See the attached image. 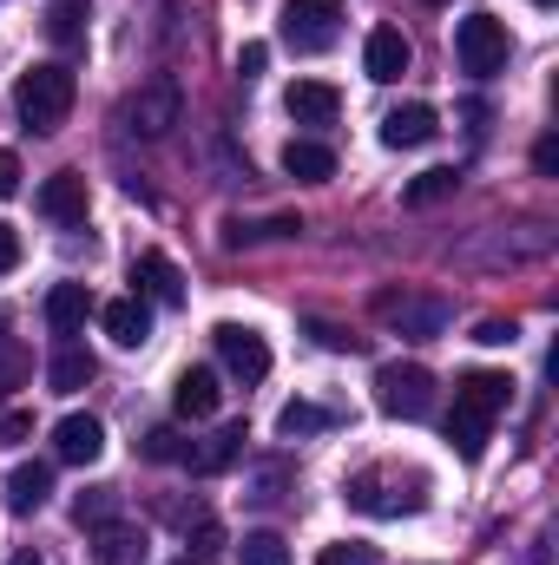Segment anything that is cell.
I'll list each match as a JSON object with an SVG mask.
<instances>
[{"label": "cell", "mask_w": 559, "mask_h": 565, "mask_svg": "<svg viewBox=\"0 0 559 565\" xmlns=\"http://www.w3.org/2000/svg\"><path fill=\"white\" fill-rule=\"evenodd\" d=\"M507 402H514V382H507V375L474 369V375H461V382H454L447 440H454V454H461V460H481V454H487V427H494V415H500Z\"/></svg>", "instance_id": "obj_1"}, {"label": "cell", "mask_w": 559, "mask_h": 565, "mask_svg": "<svg viewBox=\"0 0 559 565\" xmlns=\"http://www.w3.org/2000/svg\"><path fill=\"white\" fill-rule=\"evenodd\" d=\"M73 99H80V79H73V66H60V60L27 66L20 86H13V113L27 119V132H60L66 113H73Z\"/></svg>", "instance_id": "obj_2"}, {"label": "cell", "mask_w": 559, "mask_h": 565, "mask_svg": "<svg viewBox=\"0 0 559 565\" xmlns=\"http://www.w3.org/2000/svg\"><path fill=\"white\" fill-rule=\"evenodd\" d=\"M376 408L395 422H428L434 415V375L421 362H389L376 369Z\"/></svg>", "instance_id": "obj_3"}, {"label": "cell", "mask_w": 559, "mask_h": 565, "mask_svg": "<svg viewBox=\"0 0 559 565\" xmlns=\"http://www.w3.org/2000/svg\"><path fill=\"white\" fill-rule=\"evenodd\" d=\"M507 53H514L507 20H494V13H467V20L454 26V60H461V73L494 79V73L507 66Z\"/></svg>", "instance_id": "obj_4"}, {"label": "cell", "mask_w": 559, "mask_h": 565, "mask_svg": "<svg viewBox=\"0 0 559 565\" xmlns=\"http://www.w3.org/2000/svg\"><path fill=\"white\" fill-rule=\"evenodd\" d=\"M336 20H342V7L336 0H283V46H296V53H329L336 46Z\"/></svg>", "instance_id": "obj_5"}, {"label": "cell", "mask_w": 559, "mask_h": 565, "mask_svg": "<svg viewBox=\"0 0 559 565\" xmlns=\"http://www.w3.org/2000/svg\"><path fill=\"white\" fill-rule=\"evenodd\" d=\"M349 507H356V513H376V520H402V513H421V507H428V493H421V480L402 493V480H395V473L369 467V473H356V480H349Z\"/></svg>", "instance_id": "obj_6"}, {"label": "cell", "mask_w": 559, "mask_h": 565, "mask_svg": "<svg viewBox=\"0 0 559 565\" xmlns=\"http://www.w3.org/2000/svg\"><path fill=\"white\" fill-rule=\"evenodd\" d=\"M376 316L389 322V329H402V335H415V342H428V335H441L447 329V296H415V289H389V296H376Z\"/></svg>", "instance_id": "obj_7"}, {"label": "cell", "mask_w": 559, "mask_h": 565, "mask_svg": "<svg viewBox=\"0 0 559 565\" xmlns=\"http://www.w3.org/2000/svg\"><path fill=\"white\" fill-rule=\"evenodd\" d=\"M119 119H126L139 139H165V132L184 119V99H178V86H171V79H145L139 93L119 106Z\"/></svg>", "instance_id": "obj_8"}, {"label": "cell", "mask_w": 559, "mask_h": 565, "mask_svg": "<svg viewBox=\"0 0 559 565\" xmlns=\"http://www.w3.org/2000/svg\"><path fill=\"white\" fill-rule=\"evenodd\" d=\"M211 342H218V355H224V369H231L238 382H264V375H271V342H264L251 322H218Z\"/></svg>", "instance_id": "obj_9"}, {"label": "cell", "mask_w": 559, "mask_h": 565, "mask_svg": "<svg viewBox=\"0 0 559 565\" xmlns=\"http://www.w3.org/2000/svg\"><path fill=\"white\" fill-rule=\"evenodd\" d=\"M409 60H415V46L402 40V26H376V33L362 40V66H369L376 86H395V79L409 73Z\"/></svg>", "instance_id": "obj_10"}, {"label": "cell", "mask_w": 559, "mask_h": 565, "mask_svg": "<svg viewBox=\"0 0 559 565\" xmlns=\"http://www.w3.org/2000/svg\"><path fill=\"white\" fill-rule=\"evenodd\" d=\"M133 296L178 309V302H184V277H178V264H171L165 250H139V264H133Z\"/></svg>", "instance_id": "obj_11"}, {"label": "cell", "mask_w": 559, "mask_h": 565, "mask_svg": "<svg viewBox=\"0 0 559 565\" xmlns=\"http://www.w3.org/2000/svg\"><path fill=\"white\" fill-rule=\"evenodd\" d=\"M283 113H289L296 126H336V113H342V93H336L329 79H296V86L283 93Z\"/></svg>", "instance_id": "obj_12"}, {"label": "cell", "mask_w": 559, "mask_h": 565, "mask_svg": "<svg viewBox=\"0 0 559 565\" xmlns=\"http://www.w3.org/2000/svg\"><path fill=\"white\" fill-rule=\"evenodd\" d=\"M434 132H441V119H434V106H421V99L382 113V145H389V151H421Z\"/></svg>", "instance_id": "obj_13"}, {"label": "cell", "mask_w": 559, "mask_h": 565, "mask_svg": "<svg viewBox=\"0 0 559 565\" xmlns=\"http://www.w3.org/2000/svg\"><path fill=\"white\" fill-rule=\"evenodd\" d=\"M238 460H244V427H218L211 440L184 447V467H191L198 480H218V473H231Z\"/></svg>", "instance_id": "obj_14"}, {"label": "cell", "mask_w": 559, "mask_h": 565, "mask_svg": "<svg viewBox=\"0 0 559 565\" xmlns=\"http://www.w3.org/2000/svg\"><path fill=\"white\" fill-rule=\"evenodd\" d=\"M53 454L73 460V467H93V460L106 454V427H99V415H66V422L53 427Z\"/></svg>", "instance_id": "obj_15"}, {"label": "cell", "mask_w": 559, "mask_h": 565, "mask_svg": "<svg viewBox=\"0 0 559 565\" xmlns=\"http://www.w3.org/2000/svg\"><path fill=\"white\" fill-rule=\"evenodd\" d=\"M99 322H106V335H113L119 349H145V342H151V309H145V296H113V302H99Z\"/></svg>", "instance_id": "obj_16"}, {"label": "cell", "mask_w": 559, "mask_h": 565, "mask_svg": "<svg viewBox=\"0 0 559 565\" xmlns=\"http://www.w3.org/2000/svg\"><path fill=\"white\" fill-rule=\"evenodd\" d=\"M40 217L53 224H86V178L80 171H53L40 184Z\"/></svg>", "instance_id": "obj_17"}, {"label": "cell", "mask_w": 559, "mask_h": 565, "mask_svg": "<svg viewBox=\"0 0 559 565\" xmlns=\"http://www.w3.org/2000/svg\"><path fill=\"white\" fill-rule=\"evenodd\" d=\"M218 402H224V388H218V375H211V369H184V375H178V388H171V408H178L184 422H211V415H218Z\"/></svg>", "instance_id": "obj_18"}, {"label": "cell", "mask_w": 559, "mask_h": 565, "mask_svg": "<svg viewBox=\"0 0 559 565\" xmlns=\"http://www.w3.org/2000/svg\"><path fill=\"white\" fill-rule=\"evenodd\" d=\"M86 316H99V302H93L86 282H53V289H46V322H53L60 335L86 329Z\"/></svg>", "instance_id": "obj_19"}, {"label": "cell", "mask_w": 559, "mask_h": 565, "mask_svg": "<svg viewBox=\"0 0 559 565\" xmlns=\"http://www.w3.org/2000/svg\"><path fill=\"white\" fill-rule=\"evenodd\" d=\"M46 493H53V467H46V460H20V467L7 473V507H13V513H40Z\"/></svg>", "instance_id": "obj_20"}, {"label": "cell", "mask_w": 559, "mask_h": 565, "mask_svg": "<svg viewBox=\"0 0 559 565\" xmlns=\"http://www.w3.org/2000/svg\"><path fill=\"white\" fill-rule=\"evenodd\" d=\"M303 231V217L296 211H277V217H231L224 224V250H244V244H277V237H296Z\"/></svg>", "instance_id": "obj_21"}, {"label": "cell", "mask_w": 559, "mask_h": 565, "mask_svg": "<svg viewBox=\"0 0 559 565\" xmlns=\"http://www.w3.org/2000/svg\"><path fill=\"white\" fill-rule=\"evenodd\" d=\"M283 171L303 178V184H323V178H336V151L323 139H289L283 145Z\"/></svg>", "instance_id": "obj_22"}, {"label": "cell", "mask_w": 559, "mask_h": 565, "mask_svg": "<svg viewBox=\"0 0 559 565\" xmlns=\"http://www.w3.org/2000/svg\"><path fill=\"white\" fill-rule=\"evenodd\" d=\"M93 375H99V362H93V355H86L80 342H66V349H60V355L46 362V382H53V395H80V388H86Z\"/></svg>", "instance_id": "obj_23"}, {"label": "cell", "mask_w": 559, "mask_h": 565, "mask_svg": "<svg viewBox=\"0 0 559 565\" xmlns=\"http://www.w3.org/2000/svg\"><path fill=\"white\" fill-rule=\"evenodd\" d=\"M93 565H145V533L139 526H99V546H93Z\"/></svg>", "instance_id": "obj_24"}, {"label": "cell", "mask_w": 559, "mask_h": 565, "mask_svg": "<svg viewBox=\"0 0 559 565\" xmlns=\"http://www.w3.org/2000/svg\"><path fill=\"white\" fill-rule=\"evenodd\" d=\"M454 191H461V171H454V164H434V171H421V178L402 184V204L428 211V204H441V198H454Z\"/></svg>", "instance_id": "obj_25"}, {"label": "cell", "mask_w": 559, "mask_h": 565, "mask_svg": "<svg viewBox=\"0 0 559 565\" xmlns=\"http://www.w3.org/2000/svg\"><path fill=\"white\" fill-rule=\"evenodd\" d=\"M113 520H119V487H86V493L73 500V526L99 533V526H113Z\"/></svg>", "instance_id": "obj_26"}, {"label": "cell", "mask_w": 559, "mask_h": 565, "mask_svg": "<svg viewBox=\"0 0 559 565\" xmlns=\"http://www.w3.org/2000/svg\"><path fill=\"white\" fill-rule=\"evenodd\" d=\"M46 40L53 46H80L86 40V0H53L46 7Z\"/></svg>", "instance_id": "obj_27"}, {"label": "cell", "mask_w": 559, "mask_h": 565, "mask_svg": "<svg viewBox=\"0 0 559 565\" xmlns=\"http://www.w3.org/2000/svg\"><path fill=\"white\" fill-rule=\"evenodd\" d=\"M329 422H336L329 408H316V402H289V408L277 415V434L283 440H296V434H323Z\"/></svg>", "instance_id": "obj_28"}, {"label": "cell", "mask_w": 559, "mask_h": 565, "mask_svg": "<svg viewBox=\"0 0 559 565\" xmlns=\"http://www.w3.org/2000/svg\"><path fill=\"white\" fill-rule=\"evenodd\" d=\"M238 565H289V546H283L277 533H244Z\"/></svg>", "instance_id": "obj_29"}, {"label": "cell", "mask_w": 559, "mask_h": 565, "mask_svg": "<svg viewBox=\"0 0 559 565\" xmlns=\"http://www.w3.org/2000/svg\"><path fill=\"white\" fill-rule=\"evenodd\" d=\"M316 565H382V553H376L369 540H329V546L316 553Z\"/></svg>", "instance_id": "obj_30"}, {"label": "cell", "mask_w": 559, "mask_h": 565, "mask_svg": "<svg viewBox=\"0 0 559 565\" xmlns=\"http://www.w3.org/2000/svg\"><path fill=\"white\" fill-rule=\"evenodd\" d=\"M474 342L481 349H514L520 342V322L514 316H487V322H474Z\"/></svg>", "instance_id": "obj_31"}, {"label": "cell", "mask_w": 559, "mask_h": 565, "mask_svg": "<svg viewBox=\"0 0 559 565\" xmlns=\"http://www.w3.org/2000/svg\"><path fill=\"white\" fill-rule=\"evenodd\" d=\"M139 454L145 460H158V467H171V460H184V440H178V427H151Z\"/></svg>", "instance_id": "obj_32"}, {"label": "cell", "mask_w": 559, "mask_h": 565, "mask_svg": "<svg viewBox=\"0 0 559 565\" xmlns=\"http://www.w3.org/2000/svg\"><path fill=\"white\" fill-rule=\"evenodd\" d=\"M309 335H316L323 349H336V355H342V349H362V335H349V329H336V322H323V316H309Z\"/></svg>", "instance_id": "obj_33"}, {"label": "cell", "mask_w": 559, "mask_h": 565, "mask_svg": "<svg viewBox=\"0 0 559 565\" xmlns=\"http://www.w3.org/2000/svg\"><path fill=\"white\" fill-rule=\"evenodd\" d=\"M264 66H271V46H264V40H244V46H238V73H244V79H257Z\"/></svg>", "instance_id": "obj_34"}, {"label": "cell", "mask_w": 559, "mask_h": 565, "mask_svg": "<svg viewBox=\"0 0 559 565\" xmlns=\"http://www.w3.org/2000/svg\"><path fill=\"white\" fill-rule=\"evenodd\" d=\"M283 480H289V473H283V460H271V467H257V473H251V487H257L251 500H277V487H283Z\"/></svg>", "instance_id": "obj_35"}, {"label": "cell", "mask_w": 559, "mask_h": 565, "mask_svg": "<svg viewBox=\"0 0 559 565\" xmlns=\"http://www.w3.org/2000/svg\"><path fill=\"white\" fill-rule=\"evenodd\" d=\"M7 270H20V231L13 224H0V277Z\"/></svg>", "instance_id": "obj_36"}, {"label": "cell", "mask_w": 559, "mask_h": 565, "mask_svg": "<svg viewBox=\"0 0 559 565\" xmlns=\"http://www.w3.org/2000/svg\"><path fill=\"white\" fill-rule=\"evenodd\" d=\"M534 171H540V178H553V171H559V139H553V132L534 145Z\"/></svg>", "instance_id": "obj_37"}, {"label": "cell", "mask_w": 559, "mask_h": 565, "mask_svg": "<svg viewBox=\"0 0 559 565\" xmlns=\"http://www.w3.org/2000/svg\"><path fill=\"white\" fill-rule=\"evenodd\" d=\"M13 191H20V158L0 151V198H13Z\"/></svg>", "instance_id": "obj_38"}, {"label": "cell", "mask_w": 559, "mask_h": 565, "mask_svg": "<svg viewBox=\"0 0 559 565\" xmlns=\"http://www.w3.org/2000/svg\"><path fill=\"white\" fill-rule=\"evenodd\" d=\"M0 434H7V440H27V434H33V415H7Z\"/></svg>", "instance_id": "obj_39"}, {"label": "cell", "mask_w": 559, "mask_h": 565, "mask_svg": "<svg viewBox=\"0 0 559 565\" xmlns=\"http://www.w3.org/2000/svg\"><path fill=\"white\" fill-rule=\"evenodd\" d=\"M13 565H46V559H40V553H20V559H13Z\"/></svg>", "instance_id": "obj_40"}, {"label": "cell", "mask_w": 559, "mask_h": 565, "mask_svg": "<svg viewBox=\"0 0 559 565\" xmlns=\"http://www.w3.org/2000/svg\"><path fill=\"white\" fill-rule=\"evenodd\" d=\"M171 565H198V559H171Z\"/></svg>", "instance_id": "obj_41"}, {"label": "cell", "mask_w": 559, "mask_h": 565, "mask_svg": "<svg viewBox=\"0 0 559 565\" xmlns=\"http://www.w3.org/2000/svg\"><path fill=\"white\" fill-rule=\"evenodd\" d=\"M534 7H553V0H534Z\"/></svg>", "instance_id": "obj_42"}, {"label": "cell", "mask_w": 559, "mask_h": 565, "mask_svg": "<svg viewBox=\"0 0 559 565\" xmlns=\"http://www.w3.org/2000/svg\"><path fill=\"white\" fill-rule=\"evenodd\" d=\"M428 7H447V0H428Z\"/></svg>", "instance_id": "obj_43"}]
</instances>
